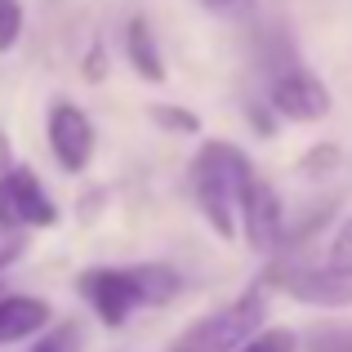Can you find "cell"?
Here are the masks:
<instances>
[{"instance_id":"2","label":"cell","mask_w":352,"mask_h":352,"mask_svg":"<svg viewBox=\"0 0 352 352\" xmlns=\"http://www.w3.org/2000/svg\"><path fill=\"white\" fill-rule=\"evenodd\" d=\"M263 317H267V281L245 290L228 308L201 317L197 326H188L170 352H236L241 344H250L263 330Z\"/></svg>"},{"instance_id":"15","label":"cell","mask_w":352,"mask_h":352,"mask_svg":"<svg viewBox=\"0 0 352 352\" xmlns=\"http://www.w3.org/2000/svg\"><path fill=\"white\" fill-rule=\"evenodd\" d=\"M23 36V5L18 0H0V54L14 50Z\"/></svg>"},{"instance_id":"6","label":"cell","mask_w":352,"mask_h":352,"mask_svg":"<svg viewBox=\"0 0 352 352\" xmlns=\"http://www.w3.org/2000/svg\"><path fill=\"white\" fill-rule=\"evenodd\" d=\"M50 147H54V161L67 174L89 170V161H94V120L76 103H54L50 107Z\"/></svg>"},{"instance_id":"7","label":"cell","mask_w":352,"mask_h":352,"mask_svg":"<svg viewBox=\"0 0 352 352\" xmlns=\"http://www.w3.org/2000/svg\"><path fill=\"white\" fill-rule=\"evenodd\" d=\"M241 236H245V245L258 250V254H272V250L281 245L285 214H281V201H276L272 183H263V179L250 183L245 201H241Z\"/></svg>"},{"instance_id":"3","label":"cell","mask_w":352,"mask_h":352,"mask_svg":"<svg viewBox=\"0 0 352 352\" xmlns=\"http://www.w3.org/2000/svg\"><path fill=\"white\" fill-rule=\"evenodd\" d=\"M263 281L308 308H352V267L335 258L330 263H281Z\"/></svg>"},{"instance_id":"1","label":"cell","mask_w":352,"mask_h":352,"mask_svg":"<svg viewBox=\"0 0 352 352\" xmlns=\"http://www.w3.org/2000/svg\"><path fill=\"white\" fill-rule=\"evenodd\" d=\"M254 165L236 143H201L197 161H192V192H197L201 219L214 228L223 241H236L241 228V201H245L250 183H254Z\"/></svg>"},{"instance_id":"4","label":"cell","mask_w":352,"mask_h":352,"mask_svg":"<svg viewBox=\"0 0 352 352\" xmlns=\"http://www.w3.org/2000/svg\"><path fill=\"white\" fill-rule=\"evenodd\" d=\"M85 303L98 312L103 326H125L134 308H147L143 285H138V267H85L76 281Z\"/></svg>"},{"instance_id":"18","label":"cell","mask_w":352,"mask_h":352,"mask_svg":"<svg viewBox=\"0 0 352 352\" xmlns=\"http://www.w3.org/2000/svg\"><path fill=\"white\" fill-rule=\"evenodd\" d=\"M18 254H23V228H5L0 223V267L14 263Z\"/></svg>"},{"instance_id":"14","label":"cell","mask_w":352,"mask_h":352,"mask_svg":"<svg viewBox=\"0 0 352 352\" xmlns=\"http://www.w3.org/2000/svg\"><path fill=\"white\" fill-rule=\"evenodd\" d=\"M308 352H352V326H330V330H312Z\"/></svg>"},{"instance_id":"11","label":"cell","mask_w":352,"mask_h":352,"mask_svg":"<svg viewBox=\"0 0 352 352\" xmlns=\"http://www.w3.org/2000/svg\"><path fill=\"white\" fill-rule=\"evenodd\" d=\"M32 352H85V330H80L76 321H63V326L45 330Z\"/></svg>"},{"instance_id":"20","label":"cell","mask_w":352,"mask_h":352,"mask_svg":"<svg viewBox=\"0 0 352 352\" xmlns=\"http://www.w3.org/2000/svg\"><path fill=\"white\" fill-rule=\"evenodd\" d=\"M9 170H14V165H9V143H5V134H0V179H5Z\"/></svg>"},{"instance_id":"16","label":"cell","mask_w":352,"mask_h":352,"mask_svg":"<svg viewBox=\"0 0 352 352\" xmlns=\"http://www.w3.org/2000/svg\"><path fill=\"white\" fill-rule=\"evenodd\" d=\"M335 165H339V147H312V152L299 161V174H308V179H321V174H330Z\"/></svg>"},{"instance_id":"17","label":"cell","mask_w":352,"mask_h":352,"mask_svg":"<svg viewBox=\"0 0 352 352\" xmlns=\"http://www.w3.org/2000/svg\"><path fill=\"white\" fill-rule=\"evenodd\" d=\"M330 258H335V263H348V267H352V214L344 219V228L335 232V241H330Z\"/></svg>"},{"instance_id":"19","label":"cell","mask_w":352,"mask_h":352,"mask_svg":"<svg viewBox=\"0 0 352 352\" xmlns=\"http://www.w3.org/2000/svg\"><path fill=\"white\" fill-rule=\"evenodd\" d=\"M206 9H214V14H241V9L250 5V0H201Z\"/></svg>"},{"instance_id":"12","label":"cell","mask_w":352,"mask_h":352,"mask_svg":"<svg viewBox=\"0 0 352 352\" xmlns=\"http://www.w3.org/2000/svg\"><path fill=\"white\" fill-rule=\"evenodd\" d=\"M152 120H156L161 129H170V134H201V120H197V112H188V107L156 103V107H152Z\"/></svg>"},{"instance_id":"9","label":"cell","mask_w":352,"mask_h":352,"mask_svg":"<svg viewBox=\"0 0 352 352\" xmlns=\"http://www.w3.org/2000/svg\"><path fill=\"white\" fill-rule=\"evenodd\" d=\"M54 308L36 294H0V344H23L36 330H45Z\"/></svg>"},{"instance_id":"10","label":"cell","mask_w":352,"mask_h":352,"mask_svg":"<svg viewBox=\"0 0 352 352\" xmlns=\"http://www.w3.org/2000/svg\"><path fill=\"white\" fill-rule=\"evenodd\" d=\"M125 54H129V67L143 80H152V85L165 80V58H161V50H156V36H152V27H147V18H129Z\"/></svg>"},{"instance_id":"5","label":"cell","mask_w":352,"mask_h":352,"mask_svg":"<svg viewBox=\"0 0 352 352\" xmlns=\"http://www.w3.org/2000/svg\"><path fill=\"white\" fill-rule=\"evenodd\" d=\"M0 223L5 228H54L58 223V206L36 179V170L14 165L0 179Z\"/></svg>"},{"instance_id":"13","label":"cell","mask_w":352,"mask_h":352,"mask_svg":"<svg viewBox=\"0 0 352 352\" xmlns=\"http://www.w3.org/2000/svg\"><path fill=\"white\" fill-rule=\"evenodd\" d=\"M299 348V339H294V330H281V326H272V330H258L250 344H241L236 352H294Z\"/></svg>"},{"instance_id":"8","label":"cell","mask_w":352,"mask_h":352,"mask_svg":"<svg viewBox=\"0 0 352 352\" xmlns=\"http://www.w3.org/2000/svg\"><path fill=\"white\" fill-rule=\"evenodd\" d=\"M267 107L285 120H299V125H312L330 112V89L321 85L308 72H285V76L272 80V94H267Z\"/></svg>"}]
</instances>
